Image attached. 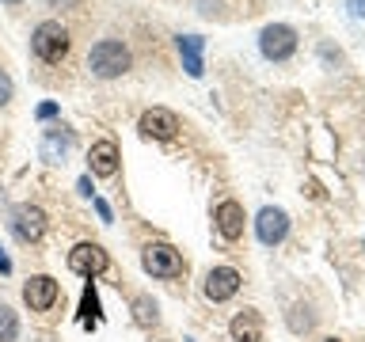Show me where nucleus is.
<instances>
[{
  "label": "nucleus",
  "instance_id": "obj_14",
  "mask_svg": "<svg viewBox=\"0 0 365 342\" xmlns=\"http://www.w3.org/2000/svg\"><path fill=\"white\" fill-rule=\"evenodd\" d=\"M179 53H182V68H187V76L198 80L205 73V65H202V50H205V38L202 34H179Z\"/></svg>",
  "mask_w": 365,
  "mask_h": 342
},
{
  "label": "nucleus",
  "instance_id": "obj_24",
  "mask_svg": "<svg viewBox=\"0 0 365 342\" xmlns=\"http://www.w3.org/2000/svg\"><path fill=\"white\" fill-rule=\"evenodd\" d=\"M50 4L57 8V4H76V0H50Z\"/></svg>",
  "mask_w": 365,
  "mask_h": 342
},
{
  "label": "nucleus",
  "instance_id": "obj_13",
  "mask_svg": "<svg viewBox=\"0 0 365 342\" xmlns=\"http://www.w3.org/2000/svg\"><path fill=\"white\" fill-rule=\"evenodd\" d=\"M68 148H73V130H46L42 133V145H38V152L46 164H61V160L68 156Z\"/></svg>",
  "mask_w": 365,
  "mask_h": 342
},
{
  "label": "nucleus",
  "instance_id": "obj_5",
  "mask_svg": "<svg viewBox=\"0 0 365 342\" xmlns=\"http://www.w3.org/2000/svg\"><path fill=\"white\" fill-rule=\"evenodd\" d=\"M141 266L153 274V278H179L182 274V259L171 244H148L141 251Z\"/></svg>",
  "mask_w": 365,
  "mask_h": 342
},
{
  "label": "nucleus",
  "instance_id": "obj_20",
  "mask_svg": "<svg viewBox=\"0 0 365 342\" xmlns=\"http://www.w3.org/2000/svg\"><path fill=\"white\" fill-rule=\"evenodd\" d=\"M34 114H38V122H50L53 114H57V103H42V107L34 110Z\"/></svg>",
  "mask_w": 365,
  "mask_h": 342
},
{
  "label": "nucleus",
  "instance_id": "obj_12",
  "mask_svg": "<svg viewBox=\"0 0 365 342\" xmlns=\"http://www.w3.org/2000/svg\"><path fill=\"white\" fill-rule=\"evenodd\" d=\"M213 221H217V232H221L225 239H240V236H244V205L232 202V198L221 202Z\"/></svg>",
  "mask_w": 365,
  "mask_h": 342
},
{
  "label": "nucleus",
  "instance_id": "obj_11",
  "mask_svg": "<svg viewBox=\"0 0 365 342\" xmlns=\"http://www.w3.org/2000/svg\"><path fill=\"white\" fill-rule=\"evenodd\" d=\"M88 167H91V175L110 179L114 171H118V145L114 141H96L91 152H88Z\"/></svg>",
  "mask_w": 365,
  "mask_h": 342
},
{
  "label": "nucleus",
  "instance_id": "obj_3",
  "mask_svg": "<svg viewBox=\"0 0 365 342\" xmlns=\"http://www.w3.org/2000/svg\"><path fill=\"white\" fill-rule=\"evenodd\" d=\"M259 50L267 61H289L293 50H297V31L289 23H270V27H262V34H259Z\"/></svg>",
  "mask_w": 365,
  "mask_h": 342
},
{
  "label": "nucleus",
  "instance_id": "obj_8",
  "mask_svg": "<svg viewBox=\"0 0 365 342\" xmlns=\"http://www.w3.org/2000/svg\"><path fill=\"white\" fill-rule=\"evenodd\" d=\"M255 232H259V239H262L267 247L282 244L285 232H289V213L278 209V205H267V209L255 217Z\"/></svg>",
  "mask_w": 365,
  "mask_h": 342
},
{
  "label": "nucleus",
  "instance_id": "obj_22",
  "mask_svg": "<svg viewBox=\"0 0 365 342\" xmlns=\"http://www.w3.org/2000/svg\"><path fill=\"white\" fill-rule=\"evenodd\" d=\"M0 274H11V259L4 255V247H0Z\"/></svg>",
  "mask_w": 365,
  "mask_h": 342
},
{
  "label": "nucleus",
  "instance_id": "obj_17",
  "mask_svg": "<svg viewBox=\"0 0 365 342\" xmlns=\"http://www.w3.org/2000/svg\"><path fill=\"white\" fill-rule=\"evenodd\" d=\"M19 335V316L8 304H0V342H16Z\"/></svg>",
  "mask_w": 365,
  "mask_h": 342
},
{
  "label": "nucleus",
  "instance_id": "obj_25",
  "mask_svg": "<svg viewBox=\"0 0 365 342\" xmlns=\"http://www.w3.org/2000/svg\"><path fill=\"white\" fill-rule=\"evenodd\" d=\"M4 4H23V0H4Z\"/></svg>",
  "mask_w": 365,
  "mask_h": 342
},
{
  "label": "nucleus",
  "instance_id": "obj_7",
  "mask_svg": "<svg viewBox=\"0 0 365 342\" xmlns=\"http://www.w3.org/2000/svg\"><path fill=\"white\" fill-rule=\"evenodd\" d=\"M57 296H61V289H57V281L50 274H34V278H27V285H23V301H27L31 312H50L57 304Z\"/></svg>",
  "mask_w": 365,
  "mask_h": 342
},
{
  "label": "nucleus",
  "instance_id": "obj_6",
  "mask_svg": "<svg viewBox=\"0 0 365 342\" xmlns=\"http://www.w3.org/2000/svg\"><path fill=\"white\" fill-rule=\"evenodd\" d=\"M107 266H110V259H107V251H103L99 244H88L84 239V244H76L73 251H68V270L80 274V278H88V281L99 278Z\"/></svg>",
  "mask_w": 365,
  "mask_h": 342
},
{
  "label": "nucleus",
  "instance_id": "obj_10",
  "mask_svg": "<svg viewBox=\"0 0 365 342\" xmlns=\"http://www.w3.org/2000/svg\"><path fill=\"white\" fill-rule=\"evenodd\" d=\"M141 133L145 137H156V141H171V137L179 133V118L164 107H153L141 114Z\"/></svg>",
  "mask_w": 365,
  "mask_h": 342
},
{
  "label": "nucleus",
  "instance_id": "obj_19",
  "mask_svg": "<svg viewBox=\"0 0 365 342\" xmlns=\"http://www.w3.org/2000/svg\"><path fill=\"white\" fill-rule=\"evenodd\" d=\"M11 91H16V88H11V76L0 68V107H8V103H11Z\"/></svg>",
  "mask_w": 365,
  "mask_h": 342
},
{
  "label": "nucleus",
  "instance_id": "obj_2",
  "mask_svg": "<svg viewBox=\"0 0 365 342\" xmlns=\"http://www.w3.org/2000/svg\"><path fill=\"white\" fill-rule=\"evenodd\" d=\"M31 50H34L38 61L57 65L68 53V31L57 19H42L38 27H34V34H31Z\"/></svg>",
  "mask_w": 365,
  "mask_h": 342
},
{
  "label": "nucleus",
  "instance_id": "obj_1",
  "mask_svg": "<svg viewBox=\"0 0 365 342\" xmlns=\"http://www.w3.org/2000/svg\"><path fill=\"white\" fill-rule=\"evenodd\" d=\"M130 65H133L130 50H125L122 42H114V38L96 42V46H91V53H88V68H91L99 80H114V76L130 73Z\"/></svg>",
  "mask_w": 365,
  "mask_h": 342
},
{
  "label": "nucleus",
  "instance_id": "obj_18",
  "mask_svg": "<svg viewBox=\"0 0 365 342\" xmlns=\"http://www.w3.org/2000/svg\"><path fill=\"white\" fill-rule=\"evenodd\" d=\"M80 316H84V323H99V296L96 289H84V301H80Z\"/></svg>",
  "mask_w": 365,
  "mask_h": 342
},
{
  "label": "nucleus",
  "instance_id": "obj_16",
  "mask_svg": "<svg viewBox=\"0 0 365 342\" xmlns=\"http://www.w3.org/2000/svg\"><path fill=\"white\" fill-rule=\"evenodd\" d=\"M133 319H137V327H153L156 323L160 312H156L153 296H137V301H133Z\"/></svg>",
  "mask_w": 365,
  "mask_h": 342
},
{
  "label": "nucleus",
  "instance_id": "obj_15",
  "mask_svg": "<svg viewBox=\"0 0 365 342\" xmlns=\"http://www.w3.org/2000/svg\"><path fill=\"white\" fill-rule=\"evenodd\" d=\"M228 335H232V342H259L262 338V319L259 312H251V308H244L232 323H228Z\"/></svg>",
  "mask_w": 365,
  "mask_h": 342
},
{
  "label": "nucleus",
  "instance_id": "obj_4",
  "mask_svg": "<svg viewBox=\"0 0 365 342\" xmlns=\"http://www.w3.org/2000/svg\"><path fill=\"white\" fill-rule=\"evenodd\" d=\"M8 224H11V232H16V239H23V244H38L46 236V213L31 202L16 205V209L8 213Z\"/></svg>",
  "mask_w": 365,
  "mask_h": 342
},
{
  "label": "nucleus",
  "instance_id": "obj_23",
  "mask_svg": "<svg viewBox=\"0 0 365 342\" xmlns=\"http://www.w3.org/2000/svg\"><path fill=\"white\" fill-rule=\"evenodd\" d=\"M350 11L354 16H365V0H350Z\"/></svg>",
  "mask_w": 365,
  "mask_h": 342
},
{
  "label": "nucleus",
  "instance_id": "obj_9",
  "mask_svg": "<svg viewBox=\"0 0 365 342\" xmlns=\"http://www.w3.org/2000/svg\"><path fill=\"white\" fill-rule=\"evenodd\" d=\"M236 289H240V274L232 266H213L210 274H205V296H210L213 304L236 296Z\"/></svg>",
  "mask_w": 365,
  "mask_h": 342
},
{
  "label": "nucleus",
  "instance_id": "obj_26",
  "mask_svg": "<svg viewBox=\"0 0 365 342\" xmlns=\"http://www.w3.org/2000/svg\"><path fill=\"white\" fill-rule=\"evenodd\" d=\"M331 342H335V338H331Z\"/></svg>",
  "mask_w": 365,
  "mask_h": 342
},
{
  "label": "nucleus",
  "instance_id": "obj_21",
  "mask_svg": "<svg viewBox=\"0 0 365 342\" xmlns=\"http://www.w3.org/2000/svg\"><path fill=\"white\" fill-rule=\"evenodd\" d=\"M96 209H99V217H103V221H110V205L103 202V198H96Z\"/></svg>",
  "mask_w": 365,
  "mask_h": 342
}]
</instances>
